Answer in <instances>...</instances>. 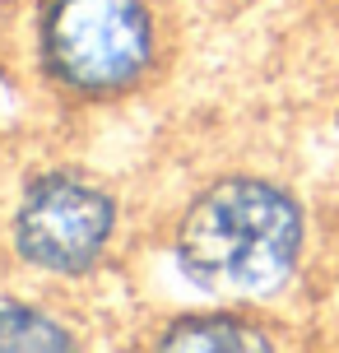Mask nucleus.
<instances>
[{"mask_svg":"<svg viewBox=\"0 0 339 353\" xmlns=\"http://www.w3.org/2000/svg\"><path fill=\"white\" fill-rule=\"evenodd\" d=\"M302 256V210L265 176H223L177 223L181 274L223 302L274 298Z\"/></svg>","mask_w":339,"mask_h":353,"instance_id":"f257e3e1","label":"nucleus"},{"mask_svg":"<svg viewBox=\"0 0 339 353\" xmlns=\"http://www.w3.org/2000/svg\"><path fill=\"white\" fill-rule=\"evenodd\" d=\"M154 23L140 0H52L42 61L79 93H116L149 70Z\"/></svg>","mask_w":339,"mask_h":353,"instance_id":"f03ea898","label":"nucleus"},{"mask_svg":"<svg viewBox=\"0 0 339 353\" xmlns=\"http://www.w3.org/2000/svg\"><path fill=\"white\" fill-rule=\"evenodd\" d=\"M112 232H116L112 195L70 172L37 176L14 210V251L47 274L93 270Z\"/></svg>","mask_w":339,"mask_h":353,"instance_id":"7ed1b4c3","label":"nucleus"},{"mask_svg":"<svg viewBox=\"0 0 339 353\" xmlns=\"http://www.w3.org/2000/svg\"><path fill=\"white\" fill-rule=\"evenodd\" d=\"M158 349H228V353H251L269 349V335H260V325L237 321L228 312H200V316H181L167 325V335L158 339Z\"/></svg>","mask_w":339,"mask_h":353,"instance_id":"20e7f679","label":"nucleus"},{"mask_svg":"<svg viewBox=\"0 0 339 353\" xmlns=\"http://www.w3.org/2000/svg\"><path fill=\"white\" fill-rule=\"evenodd\" d=\"M70 330L33 307H0V349H70Z\"/></svg>","mask_w":339,"mask_h":353,"instance_id":"39448f33","label":"nucleus"}]
</instances>
